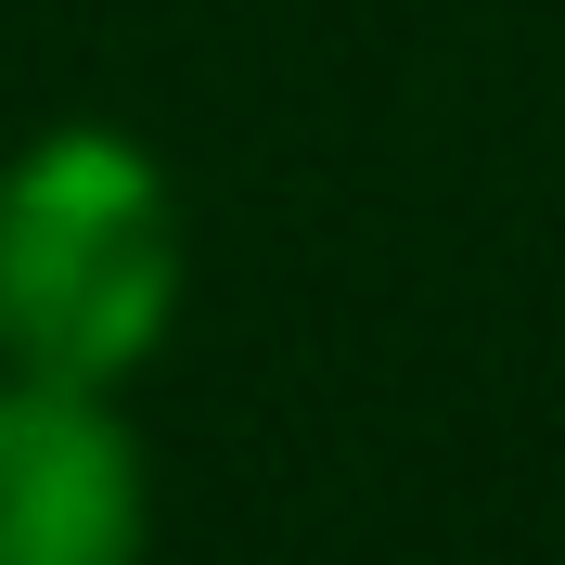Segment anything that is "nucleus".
Masks as SVG:
<instances>
[{
  "mask_svg": "<svg viewBox=\"0 0 565 565\" xmlns=\"http://www.w3.org/2000/svg\"><path fill=\"white\" fill-rule=\"evenodd\" d=\"M154 489L116 398L0 373V565H141Z\"/></svg>",
  "mask_w": 565,
  "mask_h": 565,
  "instance_id": "obj_2",
  "label": "nucleus"
},
{
  "mask_svg": "<svg viewBox=\"0 0 565 565\" xmlns=\"http://www.w3.org/2000/svg\"><path fill=\"white\" fill-rule=\"evenodd\" d=\"M180 282V180L129 129H39L0 168V373L116 398L168 348Z\"/></svg>",
  "mask_w": 565,
  "mask_h": 565,
  "instance_id": "obj_1",
  "label": "nucleus"
}]
</instances>
